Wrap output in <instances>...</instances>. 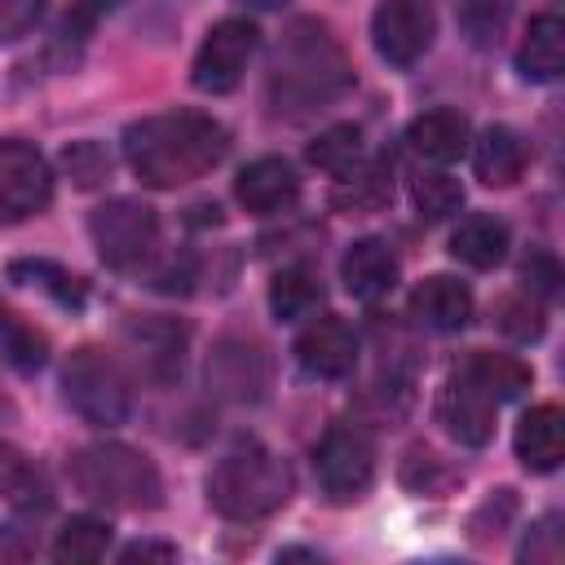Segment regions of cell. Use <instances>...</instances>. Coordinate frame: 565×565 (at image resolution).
Here are the masks:
<instances>
[{
	"instance_id": "1",
	"label": "cell",
	"mask_w": 565,
	"mask_h": 565,
	"mask_svg": "<svg viewBox=\"0 0 565 565\" xmlns=\"http://www.w3.org/2000/svg\"><path fill=\"white\" fill-rule=\"evenodd\" d=\"M230 150V132L203 110H168L137 119L124 132V159L137 181L154 190H177L207 177Z\"/></svg>"
},
{
	"instance_id": "2",
	"label": "cell",
	"mask_w": 565,
	"mask_h": 565,
	"mask_svg": "<svg viewBox=\"0 0 565 565\" xmlns=\"http://www.w3.org/2000/svg\"><path fill=\"white\" fill-rule=\"evenodd\" d=\"M349 84H353V66L335 44V35L313 18H296L274 49V66H269L274 106L309 110L340 97Z\"/></svg>"
},
{
	"instance_id": "3",
	"label": "cell",
	"mask_w": 565,
	"mask_h": 565,
	"mask_svg": "<svg viewBox=\"0 0 565 565\" xmlns=\"http://www.w3.org/2000/svg\"><path fill=\"white\" fill-rule=\"evenodd\" d=\"M71 486L106 508L119 512H150L163 499V481L159 468L150 463V455L124 446V441H97L71 455Z\"/></svg>"
},
{
	"instance_id": "4",
	"label": "cell",
	"mask_w": 565,
	"mask_h": 565,
	"mask_svg": "<svg viewBox=\"0 0 565 565\" xmlns=\"http://www.w3.org/2000/svg\"><path fill=\"white\" fill-rule=\"evenodd\" d=\"M287 499H291V468L265 446L230 450L207 472V503L225 521H260L278 512Z\"/></svg>"
},
{
	"instance_id": "5",
	"label": "cell",
	"mask_w": 565,
	"mask_h": 565,
	"mask_svg": "<svg viewBox=\"0 0 565 565\" xmlns=\"http://www.w3.org/2000/svg\"><path fill=\"white\" fill-rule=\"evenodd\" d=\"M62 397L66 406L93 424V428H115L132 411V388L119 362L106 349H75L62 366Z\"/></svg>"
},
{
	"instance_id": "6",
	"label": "cell",
	"mask_w": 565,
	"mask_h": 565,
	"mask_svg": "<svg viewBox=\"0 0 565 565\" xmlns=\"http://www.w3.org/2000/svg\"><path fill=\"white\" fill-rule=\"evenodd\" d=\"M313 472H318V486L331 503H353L371 490V477H375V446L362 428H349V424H331L313 450Z\"/></svg>"
},
{
	"instance_id": "7",
	"label": "cell",
	"mask_w": 565,
	"mask_h": 565,
	"mask_svg": "<svg viewBox=\"0 0 565 565\" xmlns=\"http://www.w3.org/2000/svg\"><path fill=\"white\" fill-rule=\"evenodd\" d=\"M88 234H93V247L106 265L132 269L154 252L159 216H154V207H146L137 199H110L88 216Z\"/></svg>"
},
{
	"instance_id": "8",
	"label": "cell",
	"mask_w": 565,
	"mask_h": 565,
	"mask_svg": "<svg viewBox=\"0 0 565 565\" xmlns=\"http://www.w3.org/2000/svg\"><path fill=\"white\" fill-rule=\"evenodd\" d=\"M256 35H260L256 22H247V18H221L203 35V44L194 53V71H190L194 88L199 93H230V88H238L247 62L256 53Z\"/></svg>"
},
{
	"instance_id": "9",
	"label": "cell",
	"mask_w": 565,
	"mask_h": 565,
	"mask_svg": "<svg viewBox=\"0 0 565 565\" xmlns=\"http://www.w3.org/2000/svg\"><path fill=\"white\" fill-rule=\"evenodd\" d=\"M53 199V168L26 141H0V221L40 216Z\"/></svg>"
},
{
	"instance_id": "10",
	"label": "cell",
	"mask_w": 565,
	"mask_h": 565,
	"mask_svg": "<svg viewBox=\"0 0 565 565\" xmlns=\"http://www.w3.org/2000/svg\"><path fill=\"white\" fill-rule=\"evenodd\" d=\"M437 35V18L428 0H380L371 13V40L375 53L388 66H415Z\"/></svg>"
},
{
	"instance_id": "11",
	"label": "cell",
	"mask_w": 565,
	"mask_h": 565,
	"mask_svg": "<svg viewBox=\"0 0 565 565\" xmlns=\"http://www.w3.org/2000/svg\"><path fill=\"white\" fill-rule=\"evenodd\" d=\"M296 362L305 375H318V380H344L358 362V335L349 331L344 318H313L300 335H296Z\"/></svg>"
},
{
	"instance_id": "12",
	"label": "cell",
	"mask_w": 565,
	"mask_h": 565,
	"mask_svg": "<svg viewBox=\"0 0 565 565\" xmlns=\"http://www.w3.org/2000/svg\"><path fill=\"white\" fill-rule=\"evenodd\" d=\"M207 384L225 402H256L269 384V358L260 353V344L221 340L207 358Z\"/></svg>"
},
{
	"instance_id": "13",
	"label": "cell",
	"mask_w": 565,
	"mask_h": 565,
	"mask_svg": "<svg viewBox=\"0 0 565 565\" xmlns=\"http://www.w3.org/2000/svg\"><path fill=\"white\" fill-rule=\"evenodd\" d=\"M494 406L499 402L486 388H477L463 371H455L437 397V419L459 446H486L494 437Z\"/></svg>"
},
{
	"instance_id": "14",
	"label": "cell",
	"mask_w": 565,
	"mask_h": 565,
	"mask_svg": "<svg viewBox=\"0 0 565 565\" xmlns=\"http://www.w3.org/2000/svg\"><path fill=\"white\" fill-rule=\"evenodd\" d=\"M234 199H238L247 212H256V216H274V212H287V207L300 199V177H296V168H291L287 159L265 154V159H252V163L238 172Z\"/></svg>"
},
{
	"instance_id": "15",
	"label": "cell",
	"mask_w": 565,
	"mask_h": 565,
	"mask_svg": "<svg viewBox=\"0 0 565 565\" xmlns=\"http://www.w3.org/2000/svg\"><path fill=\"white\" fill-rule=\"evenodd\" d=\"M340 278L353 300H380L397 287V256L384 238H358L340 260Z\"/></svg>"
},
{
	"instance_id": "16",
	"label": "cell",
	"mask_w": 565,
	"mask_h": 565,
	"mask_svg": "<svg viewBox=\"0 0 565 565\" xmlns=\"http://www.w3.org/2000/svg\"><path fill=\"white\" fill-rule=\"evenodd\" d=\"M516 459L530 472H552L565 459V415H561V406L543 402V406H530L521 415V424H516Z\"/></svg>"
},
{
	"instance_id": "17",
	"label": "cell",
	"mask_w": 565,
	"mask_h": 565,
	"mask_svg": "<svg viewBox=\"0 0 565 565\" xmlns=\"http://www.w3.org/2000/svg\"><path fill=\"white\" fill-rule=\"evenodd\" d=\"M411 313L428 331H459L472 318V291L450 274H433L411 291Z\"/></svg>"
},
{
	"instance_id": "18",
	"label": "cell",
	"mask_w": 565,
	"mask_h": 565,
	"mask_svg": "<svg viewBox=\"0 0 565 565\" xmlns=\"http://www.w3.org/2000/svg\"><path fill=\"white\" fill-rule=\"evenodd\" d=\"M516 66L534 84H552L565 71V22L556 13H539L525 26V40L516 49Z\"/></svg>"
},
{
	"instance_id": "19",
	"label": "cell",
	"mask_w": 565,
	"mask_h": 565,
	"mask_svg": "<svg viewBox=\"0 0 565 565\" xmlns=\"http://www.w3.org/2000/svg\"><path fill=\"white\" fill-rule=\"evenodd\" d=\"M468 132L472 128H468V119L459 110L437 106V110H424V115L411 119L406 141H411L415 154H424L433 163H450V159H459L468 150Z\"/></svg>"
},
{
	"instance_id": "20",
	"label": "cell",
	"mask_w": 565,
	"mask_h": 565,
	"mask_svg": "<svg viewBox=\"0 0 565 565\" xmlns=\"http://www.w3.org/2000/svg\"><path fill=\"white\" fill-rule=\"evenodd\" d=\"M450 256L472 265V269H494L508 256V225L499 216H486V212L463 216L450 234Z\"/></svg>"
},
{
	"instance_id": "21",
	"label": "cell",
	"mask_w": 565,
	"mask_h": 565,
	"mask_svg": "<svg viewBox=\"0 0 565 565\" xmlns=\"http://www.w3.org/2000/svg\"><path fill=\"white\" fill-rule=\"evenodd\" d=\"M472 168H477V177H481L486 185H512V181L525 172V141H521L512 128L494 124V128H486V132L477 137Z\"/></svg>"
},
{
	"instance_id": "22",
	"label": "cell",
	"mask_w": 565,
	"mask_h": 565,
	"mask_svg": "<svg viewBox=\"0 0 565 565\" xmlns=\"http://www.w3.org/2000/svg\"><path fill=\"white\" fill-rule=\"evenodd\" d=\"M477 388H486L494 402H512V397H521L525 388H530V366L521 362V358H512V353H486V349H477V353H468L463 358V366H459Z\"/></svg>"
},
{
	"instance_id": "23",
	"label": "cell",
	"mask_w": 565,
	"mask_h": 565,
	"mask_svg": "<svg viewBox=\"0 0 565 565\" xmlns=\"http://www.w3.org/2000/svg\"><path fill=\"white\" fill-rule=\"evenodd\" d=\"M318 305H322V282H318V274L309 265H287V269L274 274V282H269L274 318L296 322V318H309Z\"/></svg>"
},
{
	"instance_id": "24",
	"label": "cell",
	"mask_w": 565,
	"mask_h": 565,
	"mask_svg": "<svg viewBox=\"0 0 565 565\" xmlns=\"http://www.w3.org/2000/svg\"><path fill=\"white\" fill-rule=\"evenodd\" d=\"M106 547H110V525L106 521H97V516H71L57 530L53 561H62V565H88V561H102Z\"/></svg>"
},
{
	"instance_id": "25",
	"label": "cell",
	"mask_w": 565,
	"mask_h": 565,
	"mask_svg": "<svg viewBox=\"0 0 565 565\" xmlns=\"http://www.w3.org/2000/svg\"><path fill=\"white\" fill-rule=\"evenodd\" d=\"M358 159H362V128L358 124H335V128L318 132L309 146V163L331 172V177H349L358 168Z\"/></svg>"
},
{
	"instance_id": "26",
	"label": "cell",
	"mask_w": 565,
	"mask_h": 565,
	"mask_svg": "<svg viewBox=\"0 0 565 565\" xmlns=\"http://www.w3.org/2000/svg\"><path fill=\"white\" fill-rule=\"evenodd\" d=\"M411 199H415L419 216L441 221V216L459 212V203H463V185H459V177H450L446 168H419V172L411 177Z\"/></svg>"
},
{
	"instance_id": "27",
	"label": "cell",
	"mask_w": 565,
	"mask_h": 565,
	"mask_svg": "<svg viewBox=\"0 0 565 565\" xmlns=\"http://www.w3.org/2000/svg\"><path fill=\"white\" fill-rule=\"evenodd\" d=\"M0 353H4V362L18 366V371H40L49 344H44V335H40L31 322H22L13 309L0 305Z\"/></svg>"
},
{
	"instance_id": "28",
	"label": "cell",
	"mask_w": 565,
	"mask_h": 565,
	"mask_svg": "<svg viewBox=\"0 0 565 565\" xmlns=\"http://www.w3.org/2000/svg\"><path fill=\"white\" fill-rule=\"evenodd\" d=\"M9 278L49 291L57 305H84V287H79V278H71V274H66L62 265H53V260H13V265H9Z\"/></svg>"
},
{
	"instance_id": "29",
	"label": "cell",
	"mask_w": 565,
	"mask_h": 565,
	"mask_svg": "<svg viewBox=\"0 0 565 565\" xmlns=\"http://www.w3.org/2000/svg\"><path fill=\"white\" fill-rule=\"evenodd\" d=\"M499 331H508L512 340H539L543 335V309L525 296H508V300H499Z\"/></svg>"
},
{
	"instance_id": "30",
	"label": "cell",
	"mask_w": 565,
	"mask_h": 565,
	"mask_svg": "<svg viewBox=\"0 0 565 565\" xmlns=\"http://www.w3.org/2000/svg\"><path fill=\"white\" fill-rule=\"evenodd\" d=\"M516 556L530 561V565H556V561L565 556V547H561V516H543V521L525 534V543H521Z\"/></svg>"
},
{
	"instance_id": "31",
	"label": "cell",
	"mask_w": 565,
	"mask_h": 565,
	"mask_svg": "<svg viewBox=\"0 0 565 565\" xmlns=\"http://www.w3.org/2000/svg\"><path fill=\"white\" fill-rule=\"evenodd\" d=\"M44 4H49V0H0V44L22 40V35L40 22Z\"/></svg>"
},
{
	"instance_id": "32",
	"label": "cell",
	"mask_w": 565,
	"mask_h": 565,
	"mask_svg": "<svg viewBox=\"0 0 565 565\" xmlns=\"http://www.w3.org/2000/svg\"><path fill=\"white\" fill-rule=\"evenodd\" d=\"M66 168H71V177H75L79 185H97L102 177H110V159H106L102 146H93V141H75V146L66 150Z\"/></svg>"
},
{
	"instance_id": "33",
	"label": "cell",
	"mask_w": 565,
	"mask_h": 565,
	"mask_svg": "<svg viewBox=\"0 0 565 565\" xmlns=\"http://www.w3.org/2000/svg\"><path fill=\"white\" fill-rule=\"evenodd\" d=\"M35 486V472H31V463L13 450V446H4L0 441V494H9V499H22L26 490Z\"/></svg>"
},
{
	"instance_id": "34",
	"label": "cell",
	"mask_w": 565,
	"mask_h": 565,
	"mask_svg": "<svg viewBox=\"0 0 565 565\" xmlns=\"http://www.w3.org/2000/svg\"><path fill=\"white\" fill-rule=\"evenodd\" d=\"M190 282H194V260H190V256H168V260L150 274V287H159V291H177V296H185Z\"/></svg>"
},
{
	"instance_id": "35",
	"label": "cell",
	"mask_w": 565,
	"mask_h": 565,
	"mask_svg": "<svg viewBox=\"0 0 565 565\" xmlns=\"http://www.w3.org/2000/svg\"><path fill=\"white\" fill-rule=\"evenodd\" d=\"M521 278H525V287H530V291H539V296H556L561 269H556V260H552V256H534V260H525Z\"/></svg>"
},
{
	"instance_id": "36",
	"label": "cell",
	"mask_w": 565,
	"mask_h": 565,
	"mask_svg": "<svg viewBox=\"0 0 565 565\" xmlns=\"http://www.w3.org/2000/svg\"><path fill=\"white\" fill-rule=\"evenodd\" d=\"M124 565H137V561H177V547L172 543H154V539H137L119 552Z\"/></svg>"
},
{
	"instance_id": "37",
	"label": "cell",
	"mask_w": 565,
	"mask_h": 565,
	"mask_svg": "<svg viewBox=\"0 0 565 565\" xmlns=\"http://www.w3.org/2000/svg\"><path fill=\"white\" fill-rule=\"evenodd\" d=\"M26 556H31V543L18 530L0 525V561H26Z\"/></svg>"
},
{
	"instance_id": "38",
	"label": "cell",
	"mask_w": 565,
	"mask_h": 565,
	"mask_svg": "<svg viewBox=\"0 0 565 565\" xmlns=\"http://www.w3.org/2000/svg\"><path fill=\"white\" fill-rule=\"evenodd\" d=\"M84 4H88V9H97V13H106V9H115L119 0H84Z\"/></svg>"
},
{
	"instance_id": "39",
	"label": "cell",
	"mask_w": 565,
	"mask_h": 565,
	"mask_svg": "<svg viewBox=\"0 0 565 565\" xmlns=\"http://www.w3.org/2000/svg\"><path fill=\"white\" fill-rule=\"evenodd\" d=\"M243 4H252V9H278V4H287V0H243Z\"/></svg>"
}]
</instances>
